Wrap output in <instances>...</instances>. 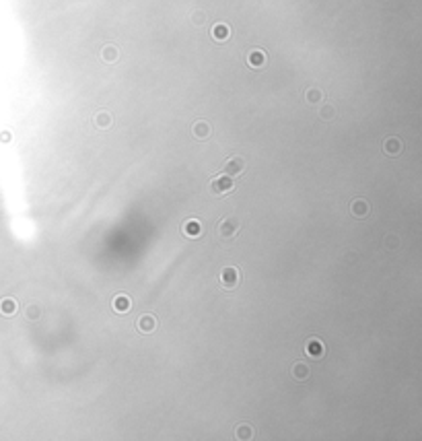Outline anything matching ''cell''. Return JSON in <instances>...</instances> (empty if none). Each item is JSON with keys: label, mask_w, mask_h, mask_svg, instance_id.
<instances>
[{"label": "cell", "mask_w": 422, "mask_h": 441, "mask_svg": "<svg viewBox=\"0 0 422 441\" xmlns=\"http://www.w3.org/2000/svg\"><path fill=\"white\" fill-rule=\"evenodd\" d=\"M233 188H235L233 177H229L225 173L213 177V179H210V184H208V190H210V194H213V196H225V194L233 192Z\"/></svg>", "instance_id": "6da1fadb"}, {"label": "cell", "mask_w": 422, "mask_h": 441, "mask_svg": "<svg viewBox=\"0 0 422 441\" xmlns=\"http://www.w3.org/2000/svg\"><path fill=\"white\" fill-rule=\"evenodd\" d=\"M241 229V223L235 219V217H227V219H221L219 225H217V233L221 239H233Z\"/></svg>", "instance_id": "7a4b0ae2"}, {"label": "cell", "mask_w": 422, "mask_h": 441, "mask_svg": "<svg viewBox=\"0 0 422 441\" xmlns=\"http://www.w3.org/2000/svg\"><path fill=\"white\" fill-rule=\"evenodd\" d=\"M245 167H247V161H245L243 157L235 155V157H229V159L225 161L223 173L229 175V177H237V175H241V173L245 171Z\"/></svg>", "instance_id": "3957f363"}, {"label": "cell", "mask_w": 422, "mask_h": 441, "mask_svg": "<svg viewBox=\"0 0 422 441\" xmlns=\"http://www.w3.org/2000/svg\"><path fill=\"white\" fill-rule=\"evenodd\" d=\"M241 282V270L237 266H227L221 272V284L225 289H235Z\"/></svg>", "instance_id": "277c9868"}, {"label": "cell", "mask_w": 422, "mask_h": 441, "mask_svg": "<svg viewBox=\"0 0 422 441\" xmlns=\"http://www.w3.org/2000/svg\"><path fill=\"white\" fill-rule=\"evenodd\" d=\"M305 353L311 357V359H322L324 355H326V345L320 340V338H309L307 342H305Z\"/></svg>", "instance_id": "5b68a950"}, {"label": "cell", "mask_w": 422, "mask_h": 441, "mask_svg": "<svg viewBox=\"0 0 422 441\" xmlns=\"http://www.w3.org/2000/svg\"><path fill=\"white\" fill-rule=\"evenodd\" d=\"M136 328H138L140 334H152L156 328H159V322H156L154 316L144 314V316H140V318L136 320Z\"/></svg>", "instance_id": "8992f818"}, {"label": "cell", "mask_w": 422, "mask_h": 441, "mask_svg": "<svg viewBox=\"0 0 422 441\" xmlns=\"http://www.w3.org/2000/svg\"><path fill=\"white\" fill-rule=\"evenodd\" d=\"M181 231L188 239H198L202 235V223L198 219H186L181 225Z\"/></svg>", "instance_id": "52a82bcc"}, {"label": "cell", "mask_w": 422, "mask_h": 441, "mask_svg": "<svg viewBox=\"0 0 422 441\" xmlns=\"http://www.w3.org/2000/svg\"><path fill=\"white\" fill-rule=\"evenodd\" d=\"M402 151H404V142H402L398 136H389V138H385V142H383V153H385V155H389V157H398Z\"/></svg>", "instance_id": "ba28073f"}, {"label": "cell", "mask_w": 422, "mask_h": 441, "mask_svg": "<svg viewBox=\"0 0 422 441\" xmlns=\"http://www.w3.org/2000/svg\"><path fill=\"white\" fill-rule=\"evenodd\" d=\"M311 375V369H309V365H305L303 361H297V363H293V367H291V377L295 379V381H307V377Z\"/></svg>", "instance_id": "9c48e42d"}, {"label": "cell", "mask_w": 422, "mask_h": 441, "mask_svg": "<svg viewBox=\"0 0 422 441\" xmlns=\"http://www.w3.org/2000/svg\"><path fill=\"white\" fill-rule=\"evenodd\" d=\"M192 134H194L198 140H208V138H210V134H213V128H210V124H208V122H204V120H198V122H194V124H192Z\"/></svg>", "instance_id": "30bf717a"}, {"label": "cell", "mask_w": 422, "mask_h": 441, "mask_svg": "<svg viewBox=\"0 0 422 441\" xmlns=\"http://www.w3.org/2000/svg\"><path fill=\"white\" fill-rule=\"evenodd\" d=\"M112 307H114V312H116V314H128V312L132 309V301H130V297H128V295H124V293H120V295H116V297H114V301H112Z\"/></svg>", "instance_id": "8fae6325"}, {"label": "cell", "mask_w": 422, "mask_h": 441, "mask_svg": "<svg viewBox=\"0 0 422 441\" xmlns=\"http://www.w3.org/2000/svg\"><path fill=\"white\" fill-rule=\"evenodd\" d=\"M350 213L356 217V219H364L368 213H371V209H368V202L362 200V198H356L350 202Z\"/></svg>", "instance_id": "7c38bea8"}, {"label": "cell", "mask_w": 422, "mask_h": 441, "mask_svg": "<svg viewBox=\"0 0 422 441\" xmlns=\"http://www.w3.org/2000/svg\"><path fill=\"white\" fill-rule=\"evenodd\" d=\"M17 309H19V305H17V301L13 297H7V299L0 301V314L3 316H15Z\"/></svg>", "instance_id": "4fadbf2b"}, {"label": "cell", "mask_w": 422, "mask_h": 441, "mask_svg": "<svg viewBox=\"0 0 422 441\" xmlns=\"http://www.w3.org/2000/svg\"><path fill=\"white\" fill-rule=\"evenodd\" d=\"M25 316H27L29 320H39V316H41V307H39L37 303H29V305L25 307Z\"/></svg>", "instance_id": "5bb4252c"}, {"label": "cell", "mask_w": 422, "mask_h": 441, "mask_svg": "<svg viewBox=\"0 0 422 441\" xmlns=\"http://www.w3.org/2000/svg\"><path fill=\"white\" fill-rule=\"evenodd\" d=\"M235 437H237V439H251V437H253V429H251L249 425H241V427H237Z\"/></svg>", "instance_id": "9a60e30c"}, {"label": "cell", "mask_w": 422, "mask_h": 441, "mask_svg": "<svg viewBox=\"0 0 422 441\" xmlns=\"http://www.w3.org/2000/svg\"><path fill=\"white\" fill-rule=\"evenodd\" d=\"M95 124H97L99 128H108V126H112V116H108V114H97V116H95Z\"/></svg>", "instance_id": "2e32d148"}, {"label": "cell", "mask_w": 422, "mask_h": 441, "mask_svg": "<svg viewBox=\"0 0 422 441\" xmlns=\"http://www.w3.org/2000/svg\"><path fill=\"white\" fill-rule=\"evenodd\" d=\"M227 35H229V27L227 25H217L215 27V37L217 39H227Z\"/></svg>", "instance_id": "e0dca14e"}, {"label": "cell", "mask_w": 422, "mask_h": 441, "mask_svg": "<svg viewBox=\"0 0 422 441\" xmlns=\"http://www.w3.org/2000/svg\"><path fill=\"white\" fill-rule=\"evenodd\" d=\"M249 64H251V66H261V64H263V54H261V52H251Z\"/></svg>", "instance_id": "ac0fdd59"}, {"label": "cell", "mask_w": 422, "mask_h": 441, "mask_svg": "<svg viewBox=\"0 0 422 441\" xmlns=\"http://www.w3.org/2000/svg\"><path fill=\"white\" fill-rule=\"evenodd\" d=\"M332 114H334V112H332L330 108H326V110H322V118H324V120H330V118H332Z\"/></svg>", "instance_id": "d6986e66"}, {"label": "cell", "mask_w": 422, "mask_h": 441, "mask_svg": "<svg viewBox=\"0 0 422 441\" xmlns=\"http://www.w3.org/2000/svg\"><path fill=\"white\" fill-rule=\"evenodd\" d=\"M309 99H313V101H315V99H320V93H315V91H313V93L309 95Z\"/></svg>", "instance_id": "ffe728a7"}]
</instances>
